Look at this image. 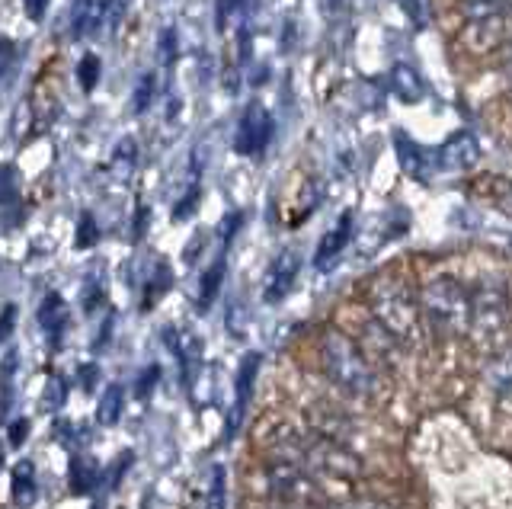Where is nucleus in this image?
I'll list each match as a JSON object with an SVG mask.
<instances>
[{"instance_id":"1","label":"nucleus","mask_w":512,"mask_h":509,"mask_svg":"<svg viewBox=\"0 0 512 509\" xmlns=\"http://www.w3.org/2000/svg\"><path fill=\"white\" fill-rule=\"evenodd\" d=\"M317 359L320 372L327 375V381L343 391L346 397L356 401H375L384 394V378L378 372V362L365 353V349L343 330H324L317 340Z\"/></svg>"},{"instance_id":"2","label":"nucleus","mask_w":512,"mask_h":509,"mask_svg":"<svg viewBox=\"0 0 512 509\" xmlns=\"http://www.w3.org/2000/svg\"><path fill=\"white\" fill-rule=\"evenodd\" d=\"M272 458L317 474L320 481H356L362 474V458L352 452V445L333 442L311 433V429H285L272 442Z\"/></svg>"},{"instance_id":"3","label":"nucleus","mask_w":512,"mask_h":509,"mask_svg":"<svg viewBox=\"0 0 512 509\" xmlns=\"http://www.w3.org/2000/svg\"><path fill=\"white\" fill-rule=\"evenodd\" d=\"M368 308H372L375 321L391 333L400 346H413L423 337V308L413 298V292L394 276H384L368 292Z\"/></svg>"},{"instance_id":"4","label":"nucleus","mask_w":512,"mask_h":509,"mask_svg":"<svg viewBox=\"0 0 512 509\" xmlns=\"http://www.w3.org/2000/svg\"><path fill=\"white\" fill-rule=\"evenodd\" d=\"M423 321L439 337H464L471 330V292L455 276H432L420 292Z\"/></svg>"},{"instance_id":"5","label":"nucleus","mask_w":512,"mask_h":509,"mask_svg":"<svg viewBox=\"0 0 512 509\" xmlns=\"http://www.w3.org/2000/svg\"><path fill=\"white\" fill-rule=\"evenodd\" d=\"M263 487L272 500L285 506H327L333 500L327 497L324 481H320L317 474L288 465V461H276V458L269 461Z\"/></svg>"},{"instance_id":"6","label":"nucleus","mask_w":512,"mask_h":509,"mask_svg":"<svg viewBox=\"0 0 512 509\" xmlns=\"http://www.w3.org/2000/svg\"><path fill=\"white\" fill-rule=\"evenodd\" d=\"M509 324V292L503 282H480L471 289V337L480 343L496 340Z\"/></svg>"},{"instance_id":"7","label":"nucleus","mask_w":512,"mask_h":509,"mask_svg":"<svg viewBox=\"0 0 512 509\" xmlns=\"http://www.w3.org/2000/svg\"><path fill=\"white\" fill-rule=\"evenodd\" d=\"M512 42V13H493V17L468 20L461 33V45L474 55H490Z\"/></svg>"},{"instance_id":"8","label":"nucleus","mask_w":512,"mask_h":509,"mask_svg":"<svg viewBox=\"0 0 512 509\" xmlns=\"http://www.w3.org/2000/svg\"><path fill=\"white\" fill-rule=\"evenodd\" d=\"M272 129H276V122H272L269 109L266 106H247L244 116L237 122V138H234V148L240 154H263L269 138H272Z\"/></svg>"},{"instance_id":"9","label":"nucleus","mask_w":512,"mask_h":509,"mask_svg":"<svg viewBox=\"0 0 512 509\" xmlns=\"http://www.w3.org/2000/svg\"><path fill=\"white\" fill-rule=\"evenodd\" d=\"M356 324H359V327H356V337H352V340H356L375 362H381V365H394V362H397V353H400V343L391 337V333L384 330L372 314L359 317Z\"/></svg>"},{"instance_id":"10","label":"nucleus","mask_w":512,"mask_h":509,"mask_svg":"<svg viewBox=\"0 0 512 509\" xmlns=\"http://www.w3.org/2000/svg\"><path fill=\"white\" fill-rule=\"evenodd\" d=\"M308 429L324 439L343 442V445H352V436H356V423L336 407H314L308 413Z\"/></svg>"},{"instance_id":"11","label":"nucleus","mask_w":512,"mask_h":509,"mask_svg":"<svg viewBox=\"0 0 512 509\" xmlns=\"http://www.w3.org/2000/svg\"><path fill=\"white\" fill-rule=\"evenodd\" d=\"M298 266H301V260H298V253L295 250H285V253H279L276 260H272V266H269V273H266V301H282L288 292H292V285H295V279H298Z\"/></svg>"},{"instance_id":"12","label":"nucleus","mask_w":512,"mask_h":509,"mask_svg":"<svg viewBox=\"0 0 512 509\" xmlns=\"http://www.w3.org/2000/svg\"><path fill=\"white\" fill-rule=\"evenodd\" d=\"M349 237H352V215H343L324 237H320V244H317V250H314V266H317V269H327V266L346 250Z\"/></svg>"},{"instance_id":"13","label":"nucleus","mask_w":512,"mask_h":509,"mask_svg":"<svg viewBox=\"0 0 512 509\" xmlns=\"http://www.w3.org/2000/svg\"><path fill=\"white\" fill-rule=\"evenodd\" d=\"M484 385L493 397H500V401H512V346L500 349L490 365L484 372Z\"/></svg>"},{"instance_id":"14","label":"nucleus","mask_w":512,"mask_h":509,"mask_svg":"<svg viewBox=\"0 0 512 509\" xmlns=\"http://www.w3.org/2000/svg\"><path fill=\"white\" fill-rule=\"evenodd\" d=\"M103 17H106L103 0H74V7H71V36L74 39L90 36L93 29L103 23Z\"/></svg>"},{"instance_id":"15","label":"nucleus","mask_w":512,"mask_h":509,"mask_svg":"<svg viewBox=\"0 0 512 509\" xmlns=\"http://www.w3.org/2000/svg\"><path fill=\"white\" fill-rule=\"evenodd\" d=\"M477 141L471 135H455V138H448L445 141V148H442V161L445 167H452V170H461V167H471L477 161Z\"/></svg>"},{"instance_id":"16","label":"nucleus","mask_w":512,"mask_h":509,"mask_svg":"<svg viewBox=\"0 0 512 509\" xmlns=\"http://www.w3.org/2000/svg\"><path fill=\"white\" fill-rule=\"evenodd\" d=\"M39 321H42V327L52 333V337L58 340L61 337V330H64V321H68V314H64V301H61V295H48L45 298V305H42V311H39Z\"/></svg>"},{"instance_id":"17","label":"nucleus","mask_w":512,"mask_h":509,"mask_svg":"<svg viewBox=\"0 0 512 509\" xmlns=\"http://www.w3.org/2000/svg\"><path fill=\"white\" fill-rule=\"evenodd\" d=\"M394 90H397V97H404L407 103L420 100V97H423V81H420V74L410 71L407 65H397V68H394Z\"/></svg>"},{"instance_id":"18","label":"nucleus","mask_w":512,"mask_h":509,"mask_svg":"<svg viewBox=\"0 0 512 509\" xmlns=\"http://www.w3.org/2000/svg\"><path fill=\"white\" fill-rule=\"evenodd\" d=\"M36 468H32V461H20V465L13 468V500L16 503H29L32 493H36Z\"/></svg>"},{"instance_id":"19","label":"nucleus","mask_w":512,"mask_h":509,"mask_svg":"<svg viewBox=\"0 0 512 509\" xmlns=\"http://www.w3.org/2000/svg\"><path fill=\"white\" fill-rule=\"evenodd\" d=\"M122 397H125L122 385H109L106 394H103V401H100V407H96V420H100L103 426L116 423L119 413H122Z\"/></svg>"},{"instance_id":"20","label":"nucleus","mask_w":512,"mask_h":509,"mask_svg":"<svg viewBox=\"0 0 512 509\" xmlns=\"http://www.w3.org/2000/svg\"><path fill=\"white\" fill-rule=\"evenodd\" d=\"M256 369H260V359H256V356H247L244 365H240V372H237V410H244L247 401H250Z\"/></svg>"},{"instance_id":"21","label":"nucleus","mask_w":512,"mask_h":509,"mask_svg":"<svg viewBox=\"0 0 512 509\" xmlns=\"http://www.w3.org/2000/svg\"><path fill=\"white\" fill-rule=\"evenodd\" d=\"M221 279H224V260H215V266L208 269L205 279H202V289H199V308H208L215 301L218 289H221Z\"/></svg>"},{"instance_id":"22","label":"nucleus","mask_w":512,"mask_h":509,"mask_svg":"<svg viewBox=\"0 0 512 509\" xmlns=\"http://www.w3.org/2000/svg\"><path fill=\"white\" fill-rule=\"evenodd\" d=\"M154 93H157V77H154V74H144L141 81H138V87H135V93H132V106H135V113H138V116H141V113H148V109H151Z\"/></svg>"},{"instance_id":"23","label":"nucleus","mask_w":512,"mask_h":509,"mask_svg":"<svg viewBox=\"0 0 512 509\" xmlns=\"http://www.w3.org/2000/svg\"><path fill=\"white\" fill-rule=\"evenodd\" d=\"M100 71H103V65H100V58H96V55H84V58H80V65H77V81H80V87L90 93L96 84H100Z\"/></svg>"},{"instance_id":"24","label":"nucleus","mask_w":512,"mask_h":509,"mask_svg":"<svg viewBox=\"0 0 512 509\" xmlns=\"http://www.w3.org/2000/svg\"><path fill=\"white\" fill-rule=\"evenodd\" d=\"M96 484V468L87 461H74L71 465V490L74 493H87Z\"/></svg>"},{"instance_id":"25","label":"nucleus","mask_w":512,"mask_h":509,"mask_svg":"<svg viewBox=\"0 0 512 509\" xmlns=\"http://www.w3.org/2000/svg\"><path fill=\"white\" fill-rule=\"evenodd\" d=\"M324 509H397V506L372 497H343V500H330Z\"/></svg>"},{"instance_id":"26","label":"nucleus","mask_w":512,"mask_h":509,"mask_svg":"<svg viewBox=\"0 0 512 509\" xmlns=\"http://www.w3.org/2000/svg\"><path fill=\"white\" fill-rule=\"evenodd\" d=\"M96 237H100V231H96V221L93 215H80V225H77V237H74V244L77 250H90L96 244Z\"/></svg>"},{"instance_id":"27","label":"nucleus","mask_w":512,"mask_h":509,"mask_svg":"<svg viewBox=\"0 0 512 509\" xmlns=\"http://www.w3.org/2000/svg\"><path fill=\"white\" fill-rule=\"evenodd\" d=\"M20 196V189H16V173L13 167H0V205H10Z\"/></svg>"},{"instance_id":"28","label":"nucleus","mask_w":512,"mask_h":509,"mask_svg":"<svg viewBox=\"0 0 512 509\" xmlns=\"http://www.w3.org/2000/svg\"><path fill=\"white\" fill-rule=\"evenodd\" d=\"M48 407H61L64 397H68V385H64L61 375H52V381H48Z\"/></svg>"},{"instance_id":"29","label":"nucleus","mask_w":512,"mask_h":509,"mask_svg":"<svg viewBox=\"0 0 512 509\" xmlns=\"http://www.w3.org/2000/svg\"><path fill=\"white\" fill-rule=\"evenodd\" d=\"M29 119H32L29 103H20V106H16V116H13V138H16V141H23V135L29 132Z\"/></svg>"},{"instance_id":"30","label":"nucleus","mask_w":512,"mask_h":509,"mask_svg":"<svg viewBox=\"0 0 512 509\" xmlns=\"http://www.w3.org/2000/svg\"><path fill=\"white\" fill-rule=\"evenodd\" d=\"M13 55H16L13 42H10L7 36H0V81H4V74L10 71V65H13Z\"/></svg>"},{"instance_id":"31","label":"nucleus","mask_w":512,"mask_h":509,"mask_svg":"<svg viewBox=\"0 0 512 509\" xmlns=\"http://www.w3.org/2000/svg\"><path fill=\"white\" fill-rule=\"evenodd\" d=\"M212 509H224V471L215 468V477H212Z\"/></svg>"},{"instance_id":"32","label":"nucleus","mask_w":512,"mask_h":509,"mask_svg":"<svg viewBox=\"0 0 512 509\" xmlns=\"http://www.w3.org/2000/svg\"><path fill=\"white\" fill-rule=\"evenodd\" d=\"M23 10H26V17L32 23H39L45 17V10H48V0H23Z\"/></svg>"},{"instance_id":"33","label":"nucleus","mask_w":512,"mask_h":509,"mask_svg":"<svg viewBox=\"0 0 512 509\" xmlns=\"http://www.w3.org/2000/svg\"><path fill=\"white\" fill-rule=\"evenodd\" d=\"M13 321H16V308L7 305L4 314H0V343H4V340L10 337V333H13Z\"/></svg>"},{"instance_id":"34","label":"nucleus","mask_w":512,"mask_h":509,"mask_svg":"<svg viewBox=\"0 0 512 509\" xmlns=\"http://www.w3.org/2000/svg\"><path fill=\"white\" fill-rule=\"evenodd\" d=\"M26 436H29V420H16L10 426V445H23Z\"/></svg>"},{"instance_id":"35","label":"nucleus","mask_w":512,"mask_h":509,"mask_svg":"<svg viewBox=\"0 0 512 509\" xmlns=\"http://www.w3.org/2000/svg\"><path fill=\"white\" fill-rule=\"evenodd\" d=\"M157 375H160V369H157V365H154V369H148V372H144V378H141V388H138V394H141V397H148L151 385H157Z\"/></svg>"},{"instance_id":"36","label":"nucleus","mask_w":512,"mask_h":509,"mask_svg":"<svg viewBox=\"0 0 512 509\" xmlns=\"http://www.w3.org/2000/svg\"><path fill=\"white\" fill-rule=\"evenodd\" d=\"M80 375H84V378H80V381H84V388L90 391V388H93V375H96V365H80Z\"/></svg>"},{"instance_id":"37","label":"nucleus","mask_w":512,"mask_h":509,"mask_svg":"<svg viewBox=\"0 0 512 509\" xmlns=\"http://www.w3.org/2000/svg\"><path fill=\"white\" fill-rule=\"evenodd\" d=\"M503 65H506V68L512 71V42H509L506 49H503Z\"/></svg>"},{"instance_id":"38","label":"nucleus","mask_w":512,"mask_h":509,"mask_svg":"<svg viewBox=\"0 0 512 509\" xmlns=\"http://www.w3.org/2000/svg\"><path fill=\"white\" fill-rule=\"evenodd\" d=\"M0 465H4V442H0Z\"/></svg>"}]
</instances>
